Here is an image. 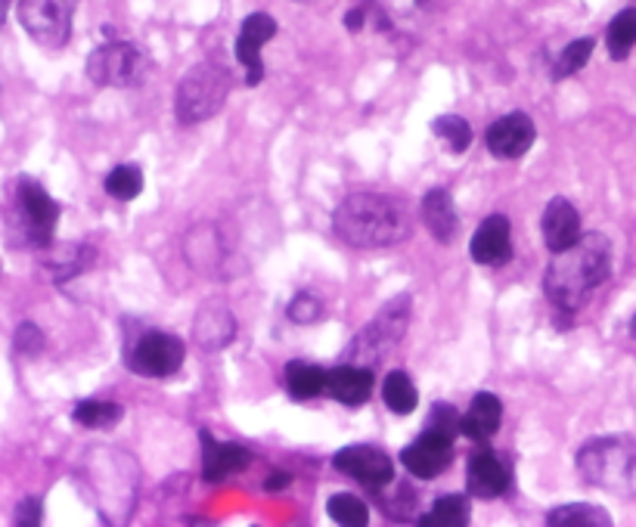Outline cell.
<instances>
[{
  "mask_svg": "<svg viewBox=\"0 0 636 527\" xmlns=\"http://www.w3.org/2000/svg\"><path fill=\"white\" fill-rule=\"evenodd\" d=\"M612 273V242L605 233H586L571 249L556 252L544 273V289L559 314H574L590 301Z\"/></svg>",
  "mask_w": 636,
  "mask_h": 527,
  "instance_id": "6da1fadb",
  "label": "cell"
},
{
  "mask_svg": "<svg viewBox=\"0 0 636 527\" xmlns=\"http://www.w3.org/2000/svg\"><path fill=\"white\" fill-rule=\"evenodd\" d=\"M332 230L344 245L354 249H388L404 242L410 233L407 208L382 193H351L344 196L336 215Z\"/></svg>",
  "mask_w": 636,
  "mask_h": 527,
  "instance_id": "7a4b0ae2",
  "label": "cell"
},
{
  "mask_svg": "<svg viewBox=\"0 0 636 527\" xmlns=\"http://www.w3.org/2000/svg\"><path fill=\"white\" fill-rule=\"evenodd\" d=\"M578 472L605 494L636 496V441L621 435L586 441L578 450Z\"/></svg>",
  "mask_w": 636,
  "mask_h": 527,
  "instance_id": "3957f363",
  "label": "cell"
},
{
  "mask_svg": "<svg viewBox=\"0 0 636 527\" xmlns=\"http://www.w3.org/2000/svg\"><path fill=\"white\" fill-rule=\"evenodd\" d=\"M230 97V72L218 63H199L180 78L177 97H174V112L180 124H199V121L215 119L224 109Z\"/></svg>",
  "mask_w": 636,
  "mask_h": 527,
  "instance_id": "277c9868",
  "label": "cell"
},
{
  "mask_svg": "<svg viewBox=\"0 0 636 527\" xmlns=\"http://www.w3.org/2000/svg\"><path fill=\"white\" fill-rule=\"evenodd\" d=\"M184 358H187L184 341L162 329H140L138 336L124 339V363L138 375L168 378L184 366Z\"/></svg>",
  "mask_w": 636,
  "mask_h": 527,
  "instance_id": "5b68a950",
  "label": "cell"
},
{
  "mask_svg": "<svg viewBox=\"0 0 636 527\" xmlns=\"http://www.w3.org/2000/svg\"><path fill=\"white\" fill-rule=\"evenodd\" d=\"M407 323H410V295H397L395 301L379 310L373 317V323L363 329L361 336L351 344V360L358 366H370L379 360H385L392 351H395L404 332H407Z\"/></svg>",
  "mask_w": 636,
  "mask_h": 527,
  "instance_id": "8992f818",
  "label": "cell"
},
{
  "mask_svg": "<svg viewBox=\"0 0 636 527\" xmlns=\"http://www.w3.org/2000/svg\"><path fill=\"white\" fill-rule=\"evenodd\" d=\"M150 72V59L128 41H109L87 56V78L97 87H138Z\"/></svg>",
  "mask_w": 636,
  "mask_h": 527,
  "instance_id": "52a82bcc",
  "label": "cell"
},
{
  "mask_svg": "<svg viewBox=\"0 0 636 527\" xmlns=\"http://www.w3.org/2000/svg\"><path fill=\"white\" fill-rule=\"evenodd\" d=\"M56 221H59V205L53 202L51 193L32 177H22L13 193V223L19 227V233L32 245H51Z\"/></svg>",
  "mask_w": 636,
  "mask_h": 527,
  "instance_id": "ba28073f",
  "label": "cell"
},
{
  "mask_svg": "<svg viewBox=\"0 0 636 527\" xmlns=\"http://www.w3.org/2000/svg\"><path fill=\"white\" fill-rule=\"evenodd\" d=\"M75 0H19V22L41 47H66Z\"/></svg>",
  "mask_w": 636,
  "mask_h": 527,
  "instance_id": "9c48e42d",
  "label": "cell"
},
{
  "mask_svg": "<svg viewBox=\"0 0 636 527\" xmlns=\"http://www.w3.org/2000/svg\"><path fill=\"white\" fill-rule=\"evenodd\" d=\"M332 462H336V469L342 475L358 481L363 487H370V491H382L385 484L395 481V462H392V457L382 453L379 447H370V443H351V447L339 450L332 457Z\"/></svg>",
  "mask_w": 636,
  "mask_h": 527,
  "instance_id": "30bf717a",
  "label": "cell"
},
{
  "mask_svg": "<svg viewBox=\"0 0 636 527\" xmlns=\"http://www.w3.org/2000/svg\"><path fill=\"white\" fill-rule=\"evenodd\" d=\"M513 484V465L494 447H482L469 457L465 465V487L479 499H497Z\"/></svg>",
  "mask_w": 636,
  "mask_h": 527,
  "instance_id": "8fae6325",
  "label": "cell"
},
{
  "mask_svg": "<svg viewBox=\"0 0 636 527\" xmlns=\"http://www.w3.org/2000/svg\"><path fill=\"white\" fill-rule=\"evenodd\" d=\"M276 34V19L271 13H252V17L242 19L240 34H237V59L245 68V85H261L264 78V59L261 51L267 41H274Z\"/></svg>",
  "mask_w": 636,
  "mask_h": 527,
  "instance_id": "7c38bea8",
  "label": "cell"
},
{
  "mask_svg": "<svg viewBox=\"0 0 636 527\" xmlns=\"http://www.w3.org/2000/svg\"><path fill=\"white\" fill-rule=\"evenodd\" d=\"M401 462H404V469L413 477L431 481V477L445 475L450 469V462H453V441L441 438V435H431V431H423L416 441L401 450Z\"/></svg>",
  "mask_w": 636,
  "mask_h": 527,
  "instance_id": "4fadbf2b",
  "label": "cell"
},
{
  "mask_svg": "<svg viewBox=\"0 0 636 527\" xmlns=\"http://www.w3.org/2000/svg\"><path fill=\"white\" fill-rule=\"evenodd\" d=\"M534 140H537V128L525 112H509L484 131L487 153L494 158H506V162L522 158L534 146Z\"/></svg>",
  "mask_w": 636,
  "mask_h": 527,
  "instance_id": "5bb4252c",
  "label": "cell"
},
{
  "mask_svg": "<svg viewBox=\"0 0 636 527\" xmlns=\"http://www.w3.org/2000/svg\"><path fill=\"white\" fill-rule=\"evenodd\" d=\"M472 261L482 267H503L513 257V230L503 215H487L469 242Z\"/></svg>",
  "mask_w": 636,
  "mask_h": 527,
  "instance_id": "9a60e30c",
  "label": "cell"
},
{
  "mask_svg": "<svg viewBox=\"0 0 636 527\" xmlns=\"http://www.w3.org/2000/svg\"><path fill=\"white\" fill-rule=\"evenodd\" d=\"M540 233H544V245L550 249L552 255L571 249L578 239L584 237V233H581V215H578V208L568 202V199H562V196L550 199L547 208H544V218H540Z\"/></svg>",
  "mask_w": 636,
  "mask_h": 527,
  "instance_id": "2e32d148",
  "label": "cell"
},
{
  "mask_svg": "<svg viewBox=\"0 0 636 527\" xmlns=\"http://www.w3.org/2000/svg\"><path fill=\"white\" fill-rule=\"evenodd\" d=\"M199 438H202V477L208 484H221L224 477L237 475L252 465V453L242 443L218 441L208 431H202Z\"/></svg>",
  "mask_w": 636,
  "mask_h": 527,
  "instance_id": "e0dca14e",
  "label": "cell"
},
{
  "mask_svg": "<svg viewBox=\"0 0 636 527\" xmlns=\"http://www.w3.org/2000/svg\"><path fill=\"white\" fill-rule=\"evenodd\" d=\"M193 339L202 351H221L237 339V320L224 301H206L193 317Z\"/></svg>",
  "mask_w": 636,
  "mask_h": 527,
  "instance_id": "ac0fdd59",
  "label": "cell"
},
{
  "mask_svg": "<svg viewBox=\"0 0 636 527\" xmlns=\"http://www.w3.org/2000/svg\"><path fill=\"white\" fill-rule=\"evenodd\" d=\"M503 426V400L497 394L479 392L460 419V435L472 443H487Z\"/></svg>",
  "mask_w": 636,
  "mask_h": 527,
  "instance_id": "d6986e66",
  "label": "cell"
},
{
  "mask_svg": "<svg viewBox=\"0 0 636 527\" xmlns=\"http://www.w3.org/2000/svg\"><path fill=\"white\" fill-rule=\"evenodd\" d=\"M327 394L344 407H363L373 397V370L358 363L329 370Z\"/></svg>",
  "mask_w": 636,
  "mask_h": 527,
  "instance_id": "ffe728a7",
  "label": "cell"
},
{
  "mask_svg": "<svg viewBox=\"0 0 636 527\" xmlns=\"http://www.w3.org/2000/svg\"><path fill=\"white\" fill-rule=\"evenodd\" d=\"M419 218H423L426 230H429L438 242H450L453 233H457V205H453L450 189H429V193L423 196V205H419Z\"/></svg>",
  "mask_w": 636,
  "mask_h": 527,
  "instance_id": "44dd1931",
  "label": "cell"
},
{
  "mask_svg": "<svg viewBox=\"0 0 636 527\" xmlns=\"http://www.w3.org/2000/svg\"><path fill=\"white\" fill-rule=\"evenodd\" d=\"M327 370L305 363V360H293L286 363V388L295 400H310V397H320L327 394Z\"/></svg>",
  "mask_w": 636,
  "mask_h": 527,
  "instance_id": "7402d4cb",
  "label": "cell"
},
{
  "mask_svg": "<svg viewBox=\"0 0 636 527\" xmlns=\"http://www.w3.org/2000/svg\"><path fill=\"white\" fill-rule=\"evenodd\" d=\"M550 527H608L612 518L602 506H590V503H568V506H556L547 515Z\"/></svg>",
  "mask_w": 636,
  "mask_h": 527,
  "instance_id": "603a6c76",
  "label": "cell"
},
{
  "mask_svg": "<svg viewBox=\"0 0 636 527\" xmlns=\"http://www.w3.org/2000/svg\"><path fill=\"white\" fill-rule=\"evenodd\" d=\"M469 521H472V512H469V499L463 494L435 499V506L419 518L423 527H465Z\"/></svg>",
  "mask_w": 636,
  "mask_h": 527,
  "instance_id": "cb8c5ba5",
  "label": "cell"
},
{
  "mask_svg": "<svg viewBox=\"0 0 636 527\" xmlns=\"http://www.w3.org/2000/svg\"><path fill=\"white\" fill-rule=\"evenodd\" d=\"M382 400H385V407L392 409L395 416H410L416 404H419V394L413 388V378L407 373H395L385 375V382H382Z\"/></svg>",
  "mask_w": 636,
  "mask_h": 527,
  "instance_id": "d4e9b609",
  "label": "cell"
},
{
  "mask_svg": "<svg viewBox=\"0 0 636 527\" xmlns=\"http://www.w3.org/2000/svg\"><path fill=\"white\" fill-rule=\"evenodd\" d=\"M605 47L612 59H627L636 47V10H621L618 17L608 22L605 29Z\"/></svg>",
  "mask_w": 636,
  "mask_h": 527,
  "instance_id": "484cf974",
  "label": "cell"
},
{
  "mask_svg": "<svg viewBox=\"0 0 636 527\" xmlns=\"http://www.w3.org/2000/svg\"><path fill=\"white\" fill-rule=\"evenodd\" d=\"M72 416H75V422H78V426L106 431V428L119 426L121 416H124V409H121L119 404H112V400H97V397H90V400L75 404Z\"/></svg>",
  "mask_w": 636,
  "mask_h": 527,
  "instance_id": "4316f807",
  "label": "cell"
},
{
  "mask_svg": "<svg viewBox=\"0 0 636 527\" xmlns=\"http://www.w3.org/2000/svg\"><path fill=\"white\" fill-rule=\"evenodd\" d=\"M431 134L445 143V150L453 155H463L472 146V128L463 116H438L431 121Z\"/></svg>",
  "mask_w": 636,
  "mask_h": 527,
  "instance_id": "83f0119b",
  "label": "cell"
},
{
  "mask_svg": "<svg viewBox=\"0 0 636 527\" xmlns=\"http://www.w3.org/2000/svg\"><path fill=\"white\" fill-rule=\"evenodd\" d=\"M106 193L119 202H131L143 193V171L138 165H116L106 174Z\"/></svg>",
  "mask_w": 636,
  "mask_h": 527,
  "instance_id": "f1b7e54d",
  "label": "cell"
},
{
  "mask_svg": "<svg viewBox=\"0 0 636 527\" xmlns=\"http://www.w3.org/2000/svg\"><path fill=\"white\" fill-rule=\"evenodd\" d=\"M593 47H596V41L593 37H578V41H571L566 51L556 56V66H552V78L556 81H562V78H571V75H578L581 68L590 63V56H593Z\"/></svg>",
  "mask_w": 636,
  "mask_h": 527,
  "instance_id": "f546056e",
  "label": "cell"
},
{
  "mask_svg": "<svg viewBox=\"0 0 636 527\" xmlns=\"http://www.w3.org/2000/svg\"><path fill=\"white\" fill-rule=\"evenodd\" d=\"M327 512L336 525H344V527H363L366 521H370V509H366V503L358 499L354 494H332L327 499Z\"/></svg>",
  "mask_w": 636,
  "mask_h": 527,
  "instance_id": "4dcf8cb0",
  "label": "cell"
},
{
  "mask_svg": "<svg viewBox=\"0 0 636 527\" xmlns=\"http://www.w3.org/2000/svg\"><path fill=\"white\" fill-rule=\"evenodd\" d=\"M423 7H426V0H373V10H376L379 22L385 25V29H401V25H407L413 19L423 13Z\"/></svg>",
  "mask_w": 636,
  "mask_h": 527,
  "instance_id": "1f68e13d",
  "label": "cell"
},
{
  "mask_svg": "<svg viewBox=\"0 0 636 527\" xmlns=\"http://www.w3.org/2000/svg\"><path fill=\"white\" fill-rule=\"evenodd\" d=\"M460 419H463V413H457V407L453 404H435L429 413V422H426V428L423 431H431V435H441V438H448V441H453L457 435H460Z\"/></svg>",
  "mask_w": 636,
  "mask_h": 527,
  "instance_id": "d6a6232c",
  "label": "cell"
},
{
  "mask_svg": "<svg viewBox=\"0 0 636 527\" xmlns=\"http://www.w3.org/2000/svg\"><path fill=\"white\" fill-rule=\"evenodd\" d=\"M286 317L293 320L295 326H310L324 320V301L314 295V292H298L289 307H286Z\"/></svg>",
  "mask_w": 636,
  "mask_h": 527,
  "instance_id": "836d02e7",
  "label": "cell"
},
{
  "mask_svg": "<svg viewBox=\"0 0 636 527\" xmlns=\"http://www.w3.org/2000/svg\"><path fill=\"white\" fill-rule=\"evenodd\" d=\"M388 491H392V499H385V496L379 494V503H382L385 515L395 518V521H407L413 512V491L407 484H397V481L388 484Z\"/></svg>",
  "mask_w": 636,
  "mask_h": 527,
  "instance_id": "e575fe53",
  "label": "cell"
},
{
  "mask_svg": "<svg viewBox=\"0 0 636 527\" xmlns=\"http://www.w3.org/2000/svg\"><path fill=\"white\" fill-rule=\"evenodd\" d=\"M17 348L22 354H37L41 348H44V336H41V329L32 323H22L17 329Z\"/></svg>",
  "mask_w": 636,
  "mask_h": 527,
  "instance_id": "d590c367",
  "label": "cell"
},
{
  "mask_svg": "<svg viewBox=\"0 0 636 527\" xmlns=\"http://www.w3.org/2000/svg\"><path fill=\"white\" fill-rule=\"evenodd\" d=\"M17 525L22 527L41 525V503H37V499H22V503H19Z\"/></svg>",
  "mask_w": 636,
  "mask_h": 527,
  "instance_id": "8d00e7d4",
  "label": "cell"
},
{
  "mask_svg": "<svg viewBox=\"0 0 636 527\" xmlns=\"http://www.w3.org/2000/svg\"><path fill=\"white\" fill-rule=\"evenodd\" d=\"M286 484H289V475H271L267 481H264V487H267V491H283Z\"/></svg>",
  "mask_w": 636,
  "mask_h": 527,
  "instance_id": "74e56055",
  "label": "cell"
},
{
  "mask_svg": "<svg viewBox=\"0 0 636 527\" xmlns=\"http://www.w3.org/2000/svg\"><path fill=\"white\" fill-rule=\"evenodd\" d=\"M7 10H10V0H0V25H3V17H7Z\"/></svg>",
  "mask_w": 636,
  "mask_h": 527,
  "instance_id": "f35d334b",
  "label": "cell"
},
{
  "mask_svg": "<svg viewBox=\"0 0 636 527\" xmlns=\"http://www.w3.org/2000/svg\"><path fill=\"white\" fill-rule=\"evenodd\" d=\"M630 332H634V336H636V317H634V323H630Z\"/></svg>",
  "mask_w": 636,
  "mask_h": 527,
  "instance_id": "ab89813d",
  "label": "cell"
}]
</instances>
